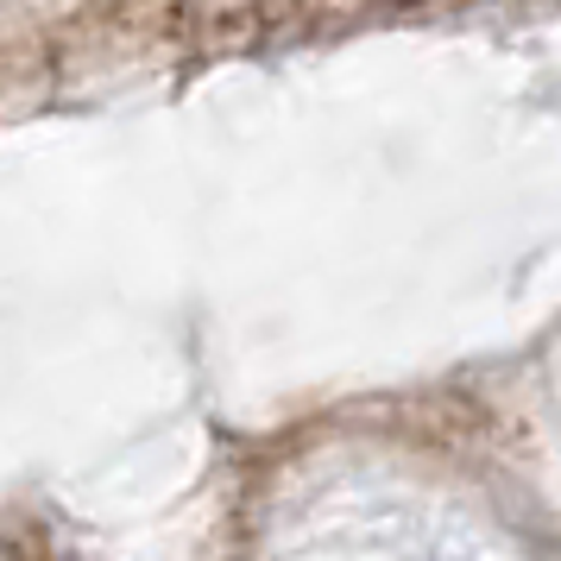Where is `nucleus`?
I'll return each instance as SVG.
<instances>
[{
    "instance_id": "1",
    "label": "nucleus",
    "mask_w": 561,
    "mask_h": 561,
    "mask_svg": "<svg viewBox=\"0 0 561 561\" xmlns=\"http://www.w3.org/2000/svg\"><path fill=\"white\" fill-rule=\"evenodd\" d=\"M373 7H416V0H373Z\"/></svg>"
}]
</instances>
